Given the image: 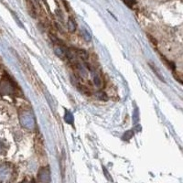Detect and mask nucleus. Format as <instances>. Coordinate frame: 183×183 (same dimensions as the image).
Wrapping results in <instances>:
<instances>
[{
    "label": "nucleus",
    "instance_id": "1",
    "mask_svg": "<svg viewBox=\"0 0 183 183\" xmlns=\"http://www.w3.org/2000/svg\"><path fill=\"white\" fill-rule=\"evenodd\" d=\"M68 29L70 32H74L76 29V24L74 23V20H73L72 19H69L68 20Z\"/></svg>",
    "mask_w": 183,
    "mask_h": 183
},
{
    "label": "nucleus",
    "instance_id": "2",
    "mask_svg": "<svg viewBox=\"0 0 183 183\" xmlns=\"http://www.w3.org/2000/svg\"><path fill=\"white\" fill-rule=\"evenodd\" d=\"M123 2H124L127 6H128L129 7H132V6L135 5V0H123Z\"/></svg>",
    "mask_w": 183,
    "mask_h": 183
}]
</instances>
